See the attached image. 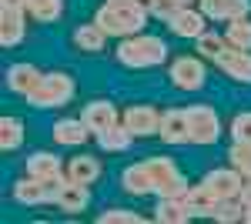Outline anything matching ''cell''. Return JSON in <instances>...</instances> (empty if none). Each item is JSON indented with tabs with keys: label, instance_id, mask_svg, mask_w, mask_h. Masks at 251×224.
Listing matches in <instances>:
<instances>
[{
	"label": "cell",
	"instance_id": "6da1fadb",
	"mask_svg": "<svg viewBox=\"0 0 251 224\" xmlns=\"http://www.w3.org/2000/svg\"><path fill=\"white\" fill-rule=\"evenodd\" d=\"M154 7L157 0H107L94 14V24H100L107 37H134L144 30Z\"/></svg>",
	"mask_w": 251,
	"mask_h": 224
},
{
	"label": "cell",
	"instance_id": "7a4b0ae2",
	"mask_svg": "<svg viewBox=\"0 0 251 224\" xmlns=\"http://www.w3.org/2000/svg\"><path fill=\"white\" fill-rule=\"evenodd\" d=\"M168 57V44L161 37H148V34H134V37H124V44L117 47V64L124 67H134V71H144V67H154Z\"/></svg>",
	"mask_w": 251,
	"mask_h": 224
},
{
	"label": "cell",
	"instance_id": "3957f363",
	"mask_svg": "<svg viewBox=\"0 0 251 224\" xmlns=\"http://www.w3.org/2000/svg\"><path fill=\"white\" fill-rule=\"evenodd\" d=\"M144 164L151 171V181H154V194L157 198H184L191 187L184 181L181 168L174 164V157H164V154H154V157H144Z\"/></svg>",
	"mask_w": 251,
	"mask_h": 224
},
{
	"label": "cell",
	"instance_id": "277c9868",
	"mask_svg": "<svg viewBox=\"0 0 251 224\" xmlns=\"http://www.w3.org/2000/svg\"><path fill=\"white\" fill-rule=\"evenodd\" d=\"M71 97H74V77L54 71V74L40 77V84L27 94V104H30V107H40V111H47V107H64Z\"/></svg>",
	"mask_w": 251,
	"mask_h": 224
},
{
	"label": "cell",
	"instance_id": "5b68a950",
	"mask_svg": "<svg viewBox=\"0 0 251 224\" xmlns=\"http://www.w3.org/2000/svg\"><path fill=\"white\" fill-rule=\"evenodd\" d=\"M188 111V137L191 144H214L221 137V121L211 104H191Z\"/></svg>",
	"mask_w": 251,
	"mask_h": 224
},
{
	"label": "cell",
	"instance_id": "8992f818",
	"mask_svg": "<svg viewBox=\"0 0 251 224\" xmlns=\"http://www.w3.org/2000/svg\"><path fill=\"white\" fill-rule=\"evenodd\" d=\"M121 124L134 134V137H151L161 127V111L151 107V104H131L127 111L121 114Z\"/></svg>",
	"mask_w": 251,
	"mask_h": 224
},
{
	"label": "cell",
	"instance_id": "52a82bcc",
	"mask_svg": "<svg viewBox=\"0 0 251 224\" xmlns=\"http://www.w3.org/2000/svg\"><path fill=\"white\" fill-rule=\"evenodd\" d=\"M171 84L174 87H181V91H198V87H204V64H201V57H177L171 64Z\"/></svg>",
	"mask_w": 251,
	"mask_h": 224
},
{
	"label": "cell",
	"instance_id": "ba28073f",
	"mask_svg": "<svg viewBox=\"0 0 251 224\" xmlns=\"http://www.w3.org/2000/svg\"><path fill=\"white\" fill-rule=\"evenodd\" d=\"M24 14H27L24 3H0V44L3 47H17L24 40V34H27Z\"/></svg>",
	"mask_w": 251,
	"mask_h": 224
},
{
	"label": "cell",
	"instance_id": "9c48e42d",
	"mask_svg": "<svg viewBox=\"0 0 251 224\" xmlns=\"http://www.w3.org/2000/svg\"><path fill=\"white\" fill-rule=\"evenodd\" d=\"M168 30H171L174 37H201L204 30H208V17L201 14V10H191V7H177L168 14Z\"/></svg>",
	"mask_w": 251,
	"mask_h": 224
},
{
	"label": "cell",
	"instance_id": "30bf717a",
	"mask_svg": "<svg viewBox=\"0 0 251 224\" xmlns=\"http://www.w3.org/2000/svg\"><path fill=\"white\" fill-rule=\"evenodd\" d=\"M157 137H161L164 144H191V137H188V111H181V107L161 111Z\"/></svg>",
	"mask_w": 251,
	"mask_h": 224
},
{
	"label": "cell",
	"instance_id": "8fae6325",
	"mask_svg": "<svg viewBox=\"0 0 251 224\" xmlns=\"http://www.w3.org/2000/svg\"><path fill=\"white\" fill-rule=\"evenodd\" d=\"M204 184L211 187L214 194L225 201V198H241V187H245V174L238 168H218V171H208Z\"/></svg>",
	"mask_w": 251,
	"mask_h": 224
},
{
	"label": "cell",
	"instance_id": "7c38bea8",
	"mask_svg": "<svg viewBox=\"0 0 251 224\" xmlns=\"http://www.w3.org/2000/svg\"><path fill=\"white\" fill-rule=\"evenodd\" d=\"M214 64L228 77L241 80V84H251V50H241V47H231V44H228Z\"/></svg>",
	"mask_w": 251,
	"mask_h": 224
},
{
	"label": "cell",
	"instance_id": "4fadbf2b",
	"mask_svg": "<svg viewBox=\"0 0 251 224\" xmlns=\"http://www.w3.org/2000/svg\"><path fill=\"white\" fill-rule=\"evenodd\" d=\"M80 121L91 127V134H100V131H107V127H114L121 117H117V107L111 100H91V104H84Z\"/></svg>",
	"mask_w": 251,
	"mask_h": 224
},
{
	"label": "cell",
	"instance_id": "5bb4252c",
	"mask_svg": "<svg viewBox=\"0 0 251 224\" xmlns=\"http://www.w3.org/2000/svg\"><path fill=\"white\" fill-rule=\"evenodd\" d=\"M201 14L208 20H234L251 14V0H201Z\"/></svg>",
	"mask_w": 251,
	"mask_h": 224
},
{
	"label": "cell",
	"instance_id": "9a60e30c",
	"mask_svg": "<svg viewBox=\"0 0 251 224\" xmlns=\"http://www.w3.org/2000/svg\"><path fill=\"white\" fill-rule=\"evenodd\" d=\"M27 174H30V177H40V181H64V177H67L60 157L47 154V150H37V154L27 157Z\"/></svg>",
	"mask_w": 251,
	"mask_h": 224
},
{
	"label": "cell",
	"instance_id": "2e32d148",
	"mask_svg": "<svg viewBox=\"0 0 251 224\" xmlns=\"http://www.w3.org/2000/svg\"><path fill=\"white\" fill-rule=\"evenodd\" d=\"M64 174L74 184H94L97 177H100V161L91 157V154H77V157H71L64 164Z\"/></svg>",
	"mask_w": 251,
	"mask_h": 224
},
{
	"label": "cell",
	"instance_id": "e0dca14e",
	"mask_svg": "<svg viewBox=\"0 0 251 224\" xmlns=\"http://www.w3.org/2000/svg\"><path fill=\"white\" fill-rule=\"evenodd\" d=\"M40 77L44 74H40L34 64H10V67H7V87L14 94H20V97H27V94L40 84Z\"/></svg>",
	"mask_w": 251,
	"mask_h": 224
},
{
	"label": "cell",
	"instance_id": "ac0fdd59",
	"mask_svg": "<svg viewBox=\"0 0 251 224\" xmlns=\"http://www.w3.org/2000/svg\"><path fill=\"white\" fill-rule=\"evenodd\" d=\"M218 201H221V198H218L204 181L184 194V204H188V211H191V218H211L214 207H218Z\"/></svg>",
	"mask_w": 251,
	"mask_h": 224
},
{
	"label": "cell",
	"instance_id": "d6986e66",
	"mask_svg": "<svg viewBox=\"0 0 251 224\" xmlns=\"http://www.w3.org/2000/svg\"><path fill=\"white\" fill-rule=\"evenodd\" d=\"M91 137V127L84 124V121H74V117H64V121H57L54 124V141L57 144H64V148H77V144H84Z\"/></svg>",
	"mask_w": 251,
	"mask_h": 224
},
{
	"label": "cell",
	"instance_id": "ffe728a7",
	"mask_svg": "<svg viewBox=\"0 0 251 224\" xmlns=\"http://www.w3.org/2000/svg\"><path fill=\"white\" fill-rule=\"evenodd\" d=\"M121 184H124V191H131V194H154V181H151V171H148L144 161L121 171Z\"/></svg>",
	"mask_w": 251,
	"mask_h": 224
},
{
	"label": "cell",
	"instance_id": "44dd1931",
	"mask_svg": "<svg viewBox=\"0 0 251 224\" xmlns=\"http://www.w3.org/2000/svg\"><path fill=\"white\" fill-rule=\"evenodd\" d=\"M87 201H91L87 184L64 181V187H60V194H57V201H54V204H57L60 211H67V214H77V211H84V207H87Z\"/></svg>",
	"mask_w": 251,
	"mask_h": 224
},
{
	"label": "cell",
	"instance_id": "7402d4cb",
	"mask_svg": "<svg viewBox=\"0 0 251 224\" xmlns=\"http://www.w3.org/2000/svg\"><path fill=\"white\" fill-rule=\"evenodd\" d=\"M154 221L184 224V221H191V211L184 204V198H161V204H157V211H154Z\"/></svg>",
	"mask_w": 251,
	"mask_h": 224
},
{
	"label": "cell",
	"instance_id": "603a6c76",
	"mask_svg": "<svg viewBox=\"0 0 251 224\" xmlns=\"http://www.w3.org/2000/svg\"><path fill=\"white\" fill-rule=\"evenodd\" d=\"M104 40H107V34L100 30V24H80L77 30H74V44H77V50H84V54L104 50Z\"/></svg>",
	"mask_w": 251,
	"mask_h": 224
},
{
	"label": "cell",
	"instance_id": "cb8c5ba5",
	"mask_svg": "<svg viewBox=\"0 0 251 224\" xmlns=\"http://www.w3.org/2000/svg\"><path fill=\"white\" fill-rule=\"evenodd\" d=\"M94 137H97V144H100L104 150H127L131 144H134V134L127 131L124 124H114V127L94 134Z\"/></svg>",
	"mask_w": 251,
	"mask_h": 224
},
{
	"label": "cell",
	"instance_id": "d4e9b609",
	"mask_svg": "<svg viewBox=\"0 0 251 224\" xmlns=\"http://www.w3.org/2000/svg\"><path fill=\"white\" fill-rule=\"evenodd\" d=\"M225 40H228L231 47L251 50V20H248V17H234V20H228V30H225Z\"/></svg>",
	"mask_w": 251,
	"mask_h": 224
},
{
	"label": "cell",
	"instance_id": "484cf974",
	"mask_svg": "<svg viewBox=\"0 0 251 224\" xmlns=\"http://www.w3.org/2000/svg\"><path fill=\"white\" fill-rule=\"evenodd\" d=\"M24 7H27L30 17L44 20V24H54L60 17V10H64V0H24Z\"/></svg>",
	"mask_w": 251,
	"mask_h": 224
},
{
	"label": "cell",
	"instance_id": "4316f807",
	"mask_svg": "<svg viewBox=\"0 0 251 224\" xmlns=\"http://www.w3.org/2000/svg\"><path fill=\"white\" fill-rule=\"evenodd\" d=\"M20 141H24V121H17V117H3L0 121V148L3 150H14L20 148Z\"/></svg>",
	"mask_w": 251,
	"mask_h": 224
},
{
	"label": "cell",
	"instance_id": "83f0119b",
	"mask_svg": "<svg viewBox=\"0 0 251 224\" xmlns=\"http://www.w3.org/2000/svg\"><path fill=\"white\" fill-rule=\"evenodd\" d=\"M228 161H231V168H238L245 177H251V144L231 141V148H228Z\"/></svg>",
	"mask_w": 251,
	"mask_h": 224
},
{
	"label": "cell",
	"instance_id": "f1b7e54d",
	"mask_svg": "<svg viewBox=\"0 0 251 224\" xmlns=\"http://www.w3.org/2000/svg\"><path fill=\"white\" fill-rule=\"evenodd\" d=\"M225 47H228V40H225V37H218V34H211V30H204V34L198 37V54H201V57H208V60H218Z\"/></svg>",
	"mask_w": 251,
	"mask_h": 224
},
{
	"label": "cell",
	"instance_id": "f546056e",
	"mask_svg": "<svg viewBox=\"0 0 251 224\" xmlns=\"http://www.w3.org/2000/svg\"><path fill=\"white\" fill-rule=\"evenodd\" d=\"M231 137L241 144H251V111H241L231 117Z\"/></svg>",
	"mask_w": 251,
	"mask_h": 224
},
{
	"label": "cell",
	"instance_id": "4dcf8cb0",
	"mask_svg": "<svg viewBox=\"0 0 251 224\" xmlns=\"http://www.w3.org/2000/svg\"><path fill=\"white\" fill-rule=\"evenodd\" d=\"M100 221L104 224H137L144 221L137 211H124V207H111V211H100Z\"/></svg>",
	"mask_w": 251,
	"mask_h": 224
},
{
	"label": "cell",
	"instance_id": "1f68e13d",
	"mask_svg": "<svg viewBox=\"0 0 251 224\" xmlns=\"http://www.w3.org/2000/svg\"><path fill=\"white\" fill-rule=\"evenodd\" d=\"M191 0H157V7H154V14H171V10H177V7H188Z\"/></svg>",
	"mask_w": 251,
	"mask_h": 224
},
{
	"label": "cell",
	"instance_id": "d6a6232c",
	"mask_svg": "<svg viewBox=\"0 0 251 224\" xmlns=\"http://www.w3.org/2000/svg\"><path fill=\"white\" fill-rule=\"evenodd\" d=\"M241 204L251 207V177H245V187H241Z\"/></svg>",
	"mask_w": 251,
	"mask_h": 224
}]
</instances>
